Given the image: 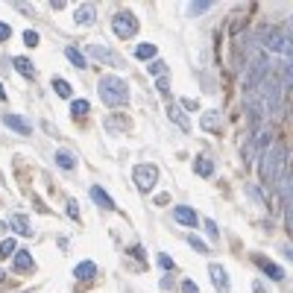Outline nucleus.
<instances>
[{"mask_svg":"<svg viewBox=\"0 0 293 293\" xmlns=\"http://www.w3.org/2000/svg\"><path fill=\"white\" fill-rule=\"evenodd\" d=\"M261 162V179H264V185L270 191H276L281 179V170H284V164H287V150H284V144H270V150L258 158Z\"/></svg>","mask_w":293,"mask_h":293,"instance_id":"f257e3e1","label":"nucleus"},{"mask_svg":"<svg viewBox=\"0 0 293 293\" xmlns=\"http://www.w3.org/2000/svg\"><path fill=\"white\" fill-rule=\"evenodd\" d=\"M258 97H261L264 112H267L270 117H279L281 112H284V85H281L279 70H270V76L264 79V85H261Z\"/></svg>","mask_w":293,"mask_h":293,"instance_id":"f03ea898","label":"nucleus"},{"mask_svg":"<svg viewBox=\"0 0 293 293\" xmlns=\"http://www.w3.org/2000/svg\"><path fill=\"white\" fill-rule=\"evenodd\" d=\"M97 94L109 109H120V105L129 103V85L123 82V76H115V73H105L97 82Z\"/></svg>","mask_w":293,"mask_h":293,"instance_id":"7ed1b4c3","label":"nucleus"},{"mask_svg":"<svg viewBox=\"0 0 293 293\" xmlns=\"http://www.w3.org/2000/svg\"><path fill=\"white\" fill-rule=\"evenodd\" d=\"M270 70H273L270 68V53H264V50L258 47L255 53H252V59H249V70H246V82H244L246 94L261 91V85H264V79L270 76Z\"/></svg>","mask_w":293,"mask_h":293,"instance_id":"20e7f679","label":"nucleus"},{"mask_svg":"<svg viewBox=\"0 0 293 293\" xmlns=\"http://www.w3.org/2000/svg\"><path fill=\"white\" fill-rule=\"evenodd\" d=\"M258 47L264 50V53H281L284 56V33H281L279 26H261L258 30Z\"/></svg>","mask_w":293,"mask_h":293,"instance_id":"39448f33","label":"nucleus"},{"mask_svg":"<svg viewBox=\"0 0 293 293\" xmlns=\"http://www.w3.org/2000/svg\"><path fill=\"white\" fill-rule=\"evenodd\" d=\"M112 30H115L117 38L129 41L132 35L138 33V18H135V12H129V9L115 12V18H112Z\"/></svg>","mask_w":293,"mask_h":293,"instance_id":"423d86ee","label":"nucleus"},{"mask_svg":"<svg viewBox=\"0 0 293 293\" xmlns=\"http://www.w3.org/2000/svg\"><path fill=\"white\" fill-rule=\"evenodd\" d=\"M132 179H135V188L141 194H150L155 182H158V167L155 164H135L132 167Z\"/></svg>","mask_w":293,"mask_h":293,"instance_id":"0eeeda50","label":"nucleus"},{"mask_svg":"<svg viewBox=\"0 0 293 293\" xmlns=\"http://www.w3.org/2000/svg\"><path fill=\"white\" fill-rule=\"evenodd\" d=\"M264 103H261V97L258 94H252L249 100H246V117H249V129L252 132H258L261 129V123H264Z\"/></svg>","mask_w":293,"mask_h":293,"instance_id":"6e6552de","label":"nucleus"},{"mask_svg":"<svg viewBox=\"0 0 293 293\" xmlns=\"http://www.w3.org/2000/svg\"><path fill=\"white\" fill-rule=\"evenodd\" d=\"M208 273H211V281H214V287H217V293H229L232 290V279H229V273H226V267L223 264H208Z\"/></svg>","mask_w":293,"mask_h":293,"instance_id":"1a4fd4ad","label":"nucleus"},{"mask_svg":"<svg viewBox=\"0 0 293 293\" xmlns=\"http://www.w3.org/2000/svg\"><path fill=\"white\" fill-rule=\"evenodd\" d=\"M252 261H255V267L261 270V273H267V276H270L273 281H281V279H284V270H281L279 264H276V261H270V258L258 255V252L252 255Z\"/></svg>","mask_w":293,"mask_h":293,"instance_id":"9d476101","label":"nucleus"},{"mask_svg":"<svg viewBox=\"0 0 293 293\" xmlns=\"http://www.w3.org/2000/svg\"><path fill=\"white\" fill-rule=\"evenodd\" d=\"M173 220H176V223H182V226H188V229L199 226L197 211L191 208V205H176V208H173Z\"/></svg>","mask_w":293,"mask_h":293,"instance_id":"9b49d317","label":"nucleus"},{"mask_svg":"<svg viewBox=\"0 0 293 293\" xmlns=\"http://www.w3.org/2000/svg\"><path fill=\"white\" fill-rule=\"evenodd\" d=\"M6 226H9L15 234H21V237H30V234H33V223L26 220V214H12L9 220H6Z\"/></svg>","mask_w":293,"mask_h":293,"instance_id":"f8f14e48","label":"nucleus"},{"mask_svg":"<svg viewBox=\"0 0 293 293\" xmlns=\"http://www.w3.org/2000/svg\"><path fill=\"white\" fill-rule=\"evenodd\" d=\"M91 59H97V62H103V65H120V59H115L112 56V50L109 47H103V44H88V50H85Z\"/></svg>","mask_w":293,"mask_h":293,"instance_id":"ddd939ff","label":"nucleus"},{"mask_svg":"<svg viewBox=\"0 0 293 293\" xmlns=\"http://www.w3.org/2000/svg\"><path fill=\"white\" fill-rule=\"evenodd\" d=\"M12 267H15V273H33V255L26 252V249H18L15 255H12Z\"/></svg>","mask_w":293,"mask_h":293,"instance_id":"4468645a","label":"nucleus"},{"mask_svg":"<svg viewBox=\"0 0 293 293\" xmlns=\"http://www.w3.org/2000/svg\"><path fill=\"white\" fill-rule=\"evenodd\" d=\"M3 123L12 129V132H21V135H33V126L26 123V117L21 115H3Z\"/></svg>","mask_w":293,"mask_h":293,"instance_id":"2eb2a0df","label":"nucleus"},{"mask_svg":"<svg viewBox=\"0 0 293 293\" xmlns=\"http://www.w3.org/2000/svg\"><path fill=\"white\" fill-rule=\"evenodd\" d=\"M73 21L79 23V26H88V23L97 21V9H94L91 3H82V6H76V12H73Z\"/></svg>","mask_w":293,"mask_h":293,"instance_id":"dca6fc26","label":"nucleus"},{"mask_svg":"<svg viewBox=\"0 0 293 293\" xmlns=\"http://www.w3.org/2000/svg\"><path fill=\"white\" fill-rule=\"evenodd\" d=\"M220 120H223L220 112H217V109H208V112H202V117H199V126L205 129V132H217V129H220Z\"/></svg>","mask_w":293,"mask_h":293,"instance_id":"f3484780","label":"nucleus"},{"mask_svg":"<svg viewBox=\"0 0 293 293\" xmlns=\"http://www.w3.org/2000/svg\"><path fill=\"white\" fill-rule=\"evenodd\" d=\"M167 117H170V120H173L176 126L182 129V132H191V120H188V115L179 109V105H173V103L167 105Z\"/></svg>","mask_w":293,"mask_h":293,"instance_id":"a211bd4d","label":"nucleus"},{"mask_svg":"<svg viewBox=\"0 0 293 293\" xmlns=\"http://www.w3.org/2000/svg\"><path fill=\"white\" fill-rule=\"evenodd\" d=\"M88 194H91V199L97 202V205H100V208H105V211H115V199L109 197V194H105V191H103L100 185H91V191H88Z\"/></svg>","mask_w":293,"mask_h":293,"instance_id":"6ab92c4d","label":"nucleus"},{"mask_svg":"<svg viewBox=\"0 0 293 293\" xmlns=\"http://www.w3.org/2000/svg\"><path fill=\"white\" fill-rule=\"evenodd\" d=\"M194 173L202 176V179H211L214 176V162H211L208 155H197L194 158Z\"/></svg>","mask_w":293,"mask_h":293,"instance_id":"aec40b11","label":"nucleus"},{"mask_svg":"<svg viewBox=\"0 0 293 293\" xmlns=\"http://www.w3.org/2000/svg\"><path fill=\"white\" fill-rule=\"evenodd\" d=\"M12 65H15V70L21 73L23 79H35V65L26 56H15L12 59Z\"/></svg>","mask_w":293,"mask_h":293,"instance_id":"412c9836","label":"nucleus"},{"mask_svg":"<svg viewBox=\"0 0 293 293\" xmlns=\"http://www.w3.org/2000/svg\"><path fill=\"white\" fill-rule=\"evenodd\" d=\"M73 276H76L79 281L94 279V276H97V264H94V261H79V264H76V270H73Z\"/></svg>","mask_w":293,"mask_h":293,"instance_id":"4be33fe9","label":"nucleus"},{"mask_svg":"<svg viewBox=\"0 0 293 293\" xmlns=\"http://www.w3.org/2000/svg\"><path fill=\"white\" fill-rule=\"evenodd\" d=\"M56 164L62 170H76V155L70 150H56Z\"/></svg>","mask_w":293,"mask_h":293,"instance_id":"5701e85b","label":"nucleus"},{"mask_svg":"<svg viewBox=\"0 0 293 293\" xmlns=\"http://www.w3.org/2000/svg\"><path fill=\"white\" fill-rule=\"evenodd\" d=\"M88 112H91V103H88V100H70V117L79 120V117H85Z\"/></svg>","mask_w":293,"mask_h":293,"instance_id":"b1692460","label":"nucleus"},{"mask_svg":"<svg viewBox=\"0 0 293 293\" xmlns=\"http://www.w3.org/2000/svg\"><path fill=\"white\" fill-rule=\"evenodd\" d=\"M65 56H68V62L73 65V68H85V65H88V59L82 56L76 47H65Z\"/></svg>","mask_w":293,"mask_h":293,"instance_id":"393cba45","label":"nucleus"},{"mask_svg":"<svg viewBox=\"0 0 293 293\" xmlns=\"http://www.w3.org/2000/svg\"><path fill=\"white\" fill-rule=\"evenodd\" d=\"M155 53H158L155 44H138L135 47V56H138L141 62H155Z\"/></svg>","mask_w":293,"mask_h":293,"instance_id":"a878e982","label":"nucleus"},{"mask_svg":"<svg viewBox=\"0 0 293 293\" xmlns=\"http://www.w3.org/2000/svg\"><path fill=\"white\" fill-rule=\"evenodd\" d=\"M53 91L59 94V97H62V100H70V97H73V88H70V82L68 79H53Z\"/></svg>","mask_w":293,"mask_h":293,"instance_id":"bb28decb","label":"nucleus"},{"mask_svg":"<svg viewBox=\"0 0 293 293\" xmlns=\"http://www.w3.org/2000/svg\"><path fill=\"white\" fill-rule=\"evenodd\" d=\"M18 252V241L15 237H6L3 244H0V258H9V255H15Z\"/></svg>","mask_w":293,"mask_h":293,"instance_id":"cd10ccee","label":"nucleus"},{"mask_svg":"<svg viewBox=\"0 0 293 293\" xmlns=\"http://www.w3.org/2000/svg\"><path fill=\"white\" fill-rule=\"evenodd\" d=\"M185 241H188V246H191V249H194V252H199V255H208V246L202 244V241H199L197 234H188Z\"/></svg>","mask_w":293,"mask_h":293,"instance_id":"c85d7f7f","label":"nucleus"},{"mask_svg":"<svg viewBox=\"0 0 293 293\" xmlns=\"http://www.w3.org/2000/svg\"><path fill=\"white\" fill-rule=\"evenodd\" d=\"M188 6H191V15H202V12H208L211 6H214V3H211V0H194V3H188Z\"/></svg>","mask_w":293,"mask_h":293,"instance_id":"c756f323","label":"nucleus"},{"mask_svg":"<svg viewBox=\"0 0 293 293\" xmlns=\"http://www.w3.org/2000/svg\"><path fill=\"white\" fill-rule=\"evenodd\" d=\"M150 73L155 79H162V76H167V65H164L162 59H158V62H150Z\"/></svg>","mask_w":293,"mask_h":293,"instance_id":"7c9ffc66","label":"nucleus"},{"mask_svg":"<svg viewBox=\"0 0 293 293\" xmlns=\"http://www.w3.org/2000/svg\"><path fill=\"white\" fill-rule=\"evenodd\" d=\"M246 194H249V199H255L258 205H264L267 199H264V194H261V188L258 185H246Z\"/></svg>","mask_w":293,"mask_h":293,"instance_id":"2f4dec72","label":"nucleus"},{"mask_svg":"<svg viewBox=\"0 0 293 293\" xmlns=\"http://www.w3.org/2000/svg\"><path fill=\"white\" fill-rule=\"evenodd\" d=\"M155 261H158V267H162L164 273H170V270H173V258L167 255V252H158V255H155Z\"/></svg>","mask_w":293,"mask_h":293,"instance_id":"473e14b6","label":"nucleus"},{"mask_svg":"<svg viewBox=\"0 0 293 293\" xmlns=\"http://www.w3.org/2000/svg\"><path fill=\"white\" fill-rule=\"evenodd\" d=\"M38 41H41V38H38L35 30H26V33H23V44L26 47H38Z\"/></svg>","mask_w":293,"mask_h":293,"instance_id":"72a5a7b5","label":"nucleus"},{"mask_svg":"<svg viewBox=\"0 0 293 293\" xmlns=\"http://www.w3.org/2000/svg\"><path fill=\"white\" fill-rule=\"evenodd\" d=\"M65 205H68V217H70V220H79V205H76V199H68Z\"/></svg>","mask_w":293,"mask_h":293,"instance_id":"f704fd0d","label":"nucleus"},{"mask_svg":"<svg viewBox=\"0 0 293 293\" xmlns=\"http://www.w3.org/2000/svg\"><path fill=\"white\" fill-rule=\"evenodd\" d=\"M202 226H205V232H208V237H211V241H217V234H220V232H217V223L205 217V223H202Z\"/></svg>","mask_w":293,"mask_h":293,"instance_id":"c9c22d12","label":"nucleus"},{"mask_svg":"<svg viewBox=\"0 0 293 293\" xmlns=\"http://www.w3.org/2000/svg\"><path fill=\"white\" fill-rule=\"evenodd\" d=\"M182 293H199V287H197V281H191V279H185V281H182Z\"/></svg>","mask_w":293,"mask_h":293,"instance_id":"e433bc0d","label":"nucleus"},{"mask_svg":"<svg viewBox=\"0 0 293 293\" xmlns=\"http://www.w3.org/2000/svg\"><path fill=\"white\" fill-rule=\"evenodd\" d=\"M9 35H12V26H9L6 21H0V41H6Z\"/></svg>","mask_w":293,"mask_h":293,"instance_id":"4c0bfd02","label":"nucleus"},{"mask_svg":"<svg viewBox=\"0 0 293 293\" xmlns=\"http://www.w3.org/2000/svg\"><path fill=\"white\" fill-rule=\"evenodd\" d=\"M182 105H185V109H191V112H194V109H197V100H191V97H182Z\"/></svg>","mask_w":293,"mask_h":293,"instance_id":"58836bf2","label":"nucleus"},{"mask_svg":"<svg viewBox=\"0 0 293 293\" xmlns=\"http://www.w3.org/2000/svg\"><path fill=\"white\" fill-rule=\"evenodd\" d=\"M252 287H255V293H267L264 290V281H252Z\"/></svg>","mask_w":293,"mask_h":293,"instance_id":"ea45409f","label":"nucleus"},{"mask_svg":"<svg viewBox=\"0 0 293 293\" xmlns=\"http://www.w3.org/2000/svg\"><path fill=\"white\" fill-rule=\"evenodd\" d=\"M284 258H290V261H293V249H290V246H284Z\"/></svg>","mask_w":293,"mask_h":293,"instance_id":"a19ab883","label":"nucleus"},{"mask_svg":"<svg viewBox=\"0 0 293 293\" xmlns=\"http://www.w3.org/2000/svg\"><path fill=\"white\" fill-rule=\"evenodd\" d=\"M3 100H6V88H3V85H0V103H3Z\"/></svg>","mask_w":293,"mask_h":293,"instance_id":"79ce46f5","label":"nucleus"},{"mask_svg":"<svg viewBox=\"0 0 293 293\" xmlns=\"http://www.w3.org/2000/svg\"><path fill=\"white\" fill-rule=\"evenodd\" d=\"M3 279H6V273H3V270H0V281H3Z\"/></svg>","mask_w":293,"mask_h":293,"instance_id":"37998d69","label":"nucleus"},{"mask_svg":"<svg viewBox=\"0 0 293 293\" xmlns=\"http://www.w3.org/2000/svg\"><path fill=\"white\" fill-rule=\"evenodd\" d=\"M290 120H293V100H290Z\"/></svg>","mask_w":293,"mask_h":293,"instance_id":"c03bdc74","label":"nucleus"},{"mask_svg":"<svg viewBox=\"0 0 293 293\" xmlns=\"http://www.w3.org/2000/svg\"><path fill=\"white\" fill-rule=\"evenodd\" d=\"M3 229H6V223H0V232H3Z\"/></svg>","mask_w":293,"mask_h":293,"instance_id":"a18cd8bd","label":"nucleus"}]
</instances>
